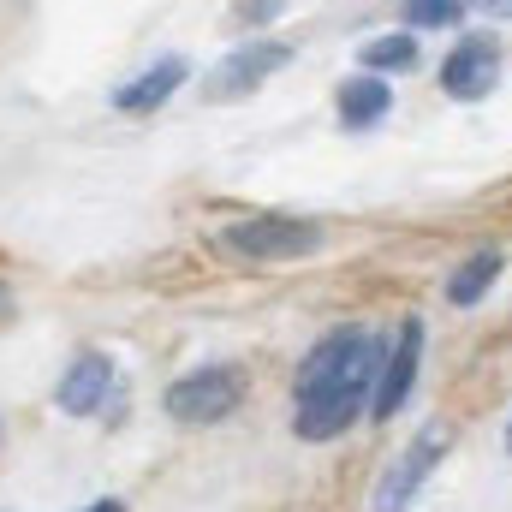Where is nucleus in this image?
I'll use <instances>...</instances> for the list:
<instances>
[{"label": "nucleus", "instance_id": "1", "mask_svg": "<svg viewBox=\"0 0 512 512\" xmlns=\"http://www.w3.org/2000/svg\"><path fill=\"white\" fill-rule=\"evenodd\" d=\"M382 340H364V352H358V364L340 376V382H328V387H316V393H304L298 399V435L304 441H334L340 429H352V417H358V405L364 399H376V364H382Z\"/></svg>", "mask_w": 512, "mask_h": 512}, {"label": "nucleus", "instance_id": "2", "mask_svg": "<svg viewBox=\"0 0 512 512\" xmlns=\"http://www.w3.org/2000/svg\"><path fill=\"white\" fill-rule=\"evenodd\" d=\"M221 251L245 256V262H292V256L322 251V227L304 215H251L221 233Z\"/></svg>", "mask_w": 512, "mask_h": 512}, {"label": "nucleus", "instance_id": "3", "mask_svg": "<svg viewBox=\"0 0 512 512\" xmlns=\"http://www.w3.org/2000/svg\"><path fill=\"white\" fill-rule=\"evenodd\" d=\"M245 399V370L239 364H203V370H191V376H179V382L167 387V417L173 423H221V417H233V405Z\"/></svg>", "mask_w": 512, "mask_h": 512}, {"label": "nucleus", "instance_id": "4", "mask_svg": "<svg viewBox=\"0 0 512 512\" xmlns=\"http://www.w3.org/2000/svg\"><path fill=\"white\" fill-rule=\"evenodd\" d=\"M435 459H441V435H435V429H423L411 447H399L393 465L382 471V483H376V512H405L411 507L417 489H423V477L435 471Z\"/></svg>", "mask_w": 512, "mask_h": 512}, {"label": "nucleus", "instance_id": "5", "mask_svg": "<svg viewBox=\"0 0 512 512\" xmlns=\"http://www.w3.org/2000/svg\"><path fill=\"white\" fill-rule=\"evenodd\" d=\"M501 78V48L489 36H465L447 60H441V90L453 102H483Z\"/></svg>", "mask_w": 512, "mask_h": 512}, {"label": "nucleus", "instance_id": "6", "mask_svg": "<svg viewBox=\"0 0 512 512\" xmlns=\"http://www.w3.org/2000/svg\"><path fill=\"white\" fill-rule=\"evenodd\" d=\"M286 60H292V48H286V42H245V48H233V54H227V60L209 72V84H203V90H209L215 102L251 96L256 84H262L268 72H280Z\"/></svg>", "mask_w": 512, "mask_h": 512}, {"label": "nucleus", "instance_id": "7", "mask_svg": "<svg viewBox=\"0 0 512 512\" xmlns=\"http://www.w3.org/2000/svg\"><path fill=\"white\" fill-rule=\"evenodd\" d=\"M417 358H423V322H417V316H405V322H399V340H393V352H387V370L376 376V399H370V411H376L382 423L405 405V399H411Z\"/></svg>", "mask_w": 512, "mask_h": 512}, {"label": "nucleus", "instance_id": "8", "mask_svg": "<svg viewBox=\"0 0 512 512\" xmlns=\"http://www.w3.org/2000/svg\"><path fill=\"white\" fill-rule=\"evenodd\" d=\"M108 387H114V358H108V352H78L72 370L54 387V405H60L66 417H90V411H102Z\"/></svg>", "mask_w": 512, "mask_h": 512}, {"label": "nucleus", "instance_id": "9", "mask_svg": "<svg viewBox=\"0 0 512 512\" xmlns=\"http://www.w3.org/2000/svg\"><path fill=\"white\" fill-rule=\"evenodd\" d=\"M364 328H334V334H322L316 346H310V358L298 364V399L304 393H316V387H328V382H340L352 364H358V352H364Z\"/></svg>", "mask_w": 512, "mask_h": 512}, {"label": "nucleus", "instance_id": "10", "mask_svg": "<svg viewBox=\"0 0 512 512\" xmlns=\"http://www.w3.org/2000/svg\"><path fill=\"white\" fill-rule=\"evenodd\" d=\"M185 72H191V66H185L179 54L155 60L149 72H137L131 84H120V90H114V108H120V114H149V108H161V102L185 84Z\"/></svg>", "mask_w": 512, "mask_h": 512}, {"label": "nucleus", "instance_id": "11", "mask_svg": "<svg viewBox=\"0 0 512 512\" xmlns=\"http://www.w3.org/2000/svg\"><path fill=\"white\" fill-rule=\"evenodd\" d=\"M387 108H393V90H387V78H352V84H340V120L346 126H376L387 120Z\"/></svg>", "mask_w": 512, "mask_h": 512}, {"label": "nucleus", "instance_id": "12", "mask_svg": "<svg viewBox=\"0 0 512 512\" xmlns=\"http://www.w3.org/2000/svg\"><path fill=\"white\" fill-rule=\"evenodd\" d=\"M495 280H501V256H495V251L465 256V262L447 274V304H459V310H465V304H477Z\"/></svg>", "mask_w": 512, "mask_h": 512}, {"label": "nucleus", "instance_id": "13", "mask_svg": "<svg viewBox=\"0 0 512 512\" xmlns=\"http://www.w3.org/2000/svg\"><path fill=\"white\" fill-rule=\"evenodd\" d=\"M358 66H364L370 78H376V72H411V66H417V36L399 30V36H376V42H364V48H358Z\"/></svg>", "mask_w": 512, "mask_h": 512}, {"label": "nucleus", "instance_id": "14", "mask_svg": "<svg viewBox=\"0 0 512 512\" xmlns=\"http://www.w3.org/2000/svg\"><path fill=\"white\" fill-rule=\"evenodd\" d=\"M459 18H465L459 0H411L405 6V24H417V30H441V24H459Z\"/></svg>", "mask_w": 512, "mask_h": 512}, {"label": "nucleus", "instance_id": "15", "mask_svg": "<svg viewBox=\"0 0 512 512\" xmlns=\"http://www.w3.org/2000/svg\"><path fill=\"white\" fill-rule=\"evenodd\" d=\"M84 512H126V501H96V507H84Z\"/></svg>", "mask_w": 512, "mask_h": 512}, {"label": "nucleus", "instance_id": "16", "mask_svg": "<svg viewBox=\"0 0 512 512\" xmlns=\"http://www.w3.org/2000/svg\"><path fill=\"white\" fill-rule=\"evenodd\" d=\"M6 304H12V298H6V286H0V310H6Z\"/></svg>", "mask_w": 512, "mask_h": 512}, {"label": "nucleus", "instance_id": "17", "mask_svg": "<svg viewBox=\"0 0 512 512\" xmlns=\"http://www.w3.org/2000/svg\"><path fill=\"white\" fill-rule=\"evenodd\" d=\"M507 447H512V423H507Z\"/></svg>", "mask_w": 512, "mask_h": 512}]
</instances>
